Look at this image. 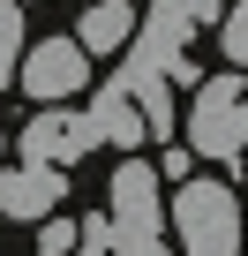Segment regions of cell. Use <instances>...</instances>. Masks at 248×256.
<instances>
[{"label": "cell", "mask_w": 248, "mask_h": 256, "mask_svg": "<svg viewBox=\"0 0 248 256\" xmlns=\"http://www.w3.org/2000/svg\"><path fill=\"white\" fill-rule=\"evenodd\" d=\"M173 234L188 256H241V196L226 181L173 188Z\"/></svg>", "instance_id": "6da1fadb"}, {"label": "cell", "mask_w": 248, "mask_h": 256, "mask_svg": "<svg viewBox=\"0 0 248 256\" xmlns=\"http://www.w3.org/2000/svg\"><path fill=\"white\" fill-rule=\"evenodd\" d=\"M105 218H113V256H136L158 241V174L143 158L113 166V188H105Z\"/></svg>", "instance_id": "7a4b0ae2"}, {"label": "cell", "mask_w": 248, "mask_h": 256, "mask_svg": "<svg viewBox=\"0 0 248 256\" xmlns=\"http://www.w3.org/2000/svg\"><path fill=\"white\" fill-rule=\"evenodd\" d=\"M241 76H211L203 90H196V106H188V151L196 158H233V151H248V136H241Z\"/></svg>", "instance_id": "3957f363"}, {"label": "cell", "mask_w": 248, "mask_h": 256, "mask_svg": "<svg viewBox=\"0 0 248 256\" xmlns=\"http://www.w3.org/2000/svg\"><path fill=\"white\" fill-rule=\"evenodd\" d=\"M15 83H23L38 106H60V98H75V90L90 83V53H83L75 38H38V46L23 53Z\"/></svg>", "instance_id": "277c9868"}, {"label": "cell", "mask_w": 248, "mask_h": 256, "mask_svg": "<svg viewBox=\"0 0 248 256\" xmlns=\"http://www.w3.org/2000/svg\"><path fill=\"white\" fill-rule=\"evenodd\" d=\"M83 151H98V136H90V120L68 113V106H45V113L23 128V158H30V166H60V174H68Z\"/></svg>", "instance_id": "5b68a950"}, {"label": "cell", "mask_w": 248, "mask_h": 256, "mask_svg": "<svg viewBox=\"0 0 248 256\" xmlns=\"http://www.w3.org/2000/svg\"><path fill=\"white\" fill-rule=\"evenodd\" d=\"M60 166H8V174H0V211H8V218H53L60 211Z\"/></svg>", "instance_id": "8992f818"}, {"label": "cell", "mask_w": 248, "mask_h": 256, "mask_svg": "<svg viewBox=\"0 0 248 256\" xmlns=\"http://www.w3.org/2000/svg\"><path fill=\"white\" fill-rule=\"evenodd\" d=\"M83 120H90V136H98V144H113V151H136V144L151 136L143 106H136L128 90H120V83H105V90L90 98V113H83Z\"/></svg>", "instance_id": "52a82bcc"}, {"label": "cell", "mask_w": 248, "mask_h": 256, "mask_svg": "<svg viewBox=\"0 0 248 256\" xmlns=\"http://www.w3.org/2000/svg\"><path fill=\"white\" fill-rule=\"evenodd\" d=\"M136 30H143V8H136V0H90L75 46H83V53H128Z\"/></svg>", "instance_id": "ba28073f"}, {"label": "cell", "mask_w": 248, "mask_h": 256, "mask_svg": "<svg viewBox=\"0 0 248 256\" xmlns=\"http://www.w3.org/2000/svg\"><path fill=\"white\" fill-rule=\"evenodd\" d=\"M23 68V8L15 0H0V83Z\"/></svg>", "instance_id": "9c48e42d"}, {"label": "cell", "mask_w": 248, "mask_h": 256, "mask_svg": "<svg viewBox=\"0 0 248 256\" xmlns=\"http://www.w3.org/2000/svg\"><path fill=\"white\" fill-rule=\"evenodd\" d=\"M83 248V226H68V218H45V234H38V256H75Z\"/></svg>", "instance_id": "30bf717a"}, {"label": "cell", "mask_w": 248, "mask_h": 256, "mask_svg": "<svg viewBox=\"0 0 248 256\" xmlns=\"http://www.w3.org/2000/svg\"><path fill=\"white\" fill-rule=\"evenodd\" d=\"M226 60L248 68V0H233V16H226Z\"/></svg>", "instance_id": "8fae6325"}, {"label": "cell", "mask_w": 248, "mask_h": 256, "mask_svg": "<svg viewBox=\"0 0 248 256\" xmlns=\"http://www.w3.org/2000/svg\"><path fill=\"white\" fill-rule=\"evenodd\" d=\"M83 248H113V218H105V211L83 218Z\"/></svg>", "instance_id": "7c38bea8"}, {"label": "cell", "mask_w": 248, "mask_h": 256, "mask_svg": "<svg viewBox=\"0 0 248 256\" xmlns=\"http://www.w3.org/2000/svg\"><path fill=\"white\" fill-rule=\"evenodd\" d=\"M136 256H173V248H166V241H151V248H136Z\"/></svg>", "instance_id": "4fadbf2b"}, {"label": "cell", "mask_w": 248, "mask_h": 256, "mask_svg": "<svg viewBox=\"0 0 248 256\" xmlns=\"http://www.w3.org/2000/svg\"><path fill=\"white\" fill-rule=\"evenodd\" d=\"M241 136H248V98H241Z\"/></svg>", "instance_id": "5bb4252c"}, {"label": "cell", "mask_w": 248, "mask_h": 256, "mask_svg": "<svg viewBox=\"0 0 248 256\" xmlns=\"http://www.w3.org/2000/svg\"><path fill=\"white\" fill-rule=\"evenodd\" d=\"M75 256H105V248H75Z\"/></svg>", "instance_id": "9a60e30c"}, {"label": "cell", "mask_w": 248, "mask_h": 256, "mask_svg": "<svg viewBox=\"0 0 248 256\" xmlns=\"http://www.w3.org/2000/svg\"><path fill=\"white\" fill-rule=\"evenodd\" d=\"M241 256H248V248H241Z\"/></svg>", "instance_id": "2e32d148"}]
</instances>
